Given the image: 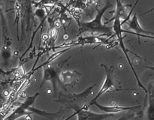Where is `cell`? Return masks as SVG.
I'll return each mask as SVG.
<instances>
[{"mask_svg": "<svg viewBox=\"0 0 154 120\" xmlns=\"http://www.w3.org/2000/svg\"><path fill=\"white\" fill-rule=\"evenodd\" d=\"M111 7V4L108 3L102 9L97 10L96 17L88 22H81L79 23V32L78 35H81L83 33L90 32L92 34L99 33L101 34H113L114 29L113 26H108L102 22V16L107 10Z\"/></svg>", "mask_w": 154, "mask_h": 120, "instance_id": "cell-1", "label": "cell"}, {"mask_svg": "<svg viewBox=\"0 0 154 120\" xmlns=\"http://www.w3.org/2000/svg\"><path fill=\"white\" fill-rule=\"evenodd\" d=\"M39 95V92H37L35 94L32 96H28L24 102H23L9 116H8L7 119H15L25 115H30V114H37L38 116H42L48 118H54L58 116L60 112H56V113H51V112H45V111L40 110L36 108L32 107V104H34L35 100Z\"/></svg>", "mask_w": 154, "mask_h": 120, "instance_id": "cell-2", "label": "cell"}, {"mask_svg": "<svg viewBox=\"0 0 154 120\" xmlns=\"http://www.w3.org/2000/svg\"><path fill=\"white\" fill-rule=\"evenodd\" d=\"M96 86V83L94 85L91 86L89 88H87L85 91L78 94H60L57 101L59 103L62 104L68 108L72 109L75 111V113L80 110L83 109V106H84V103L88 97L89 94L92 92V89Z\"/></svg>", "mask_w": 154, "mask_h": 120, "instance_id": "cell-3", "label": "cell"}, {"mask_svg": "<svg viewBox=\"0 0 154 120\" xmlns=\"http://www.w3.org/2000/svg\"><path fill=\"white\" fill-rule=\"evenodd\" d=\"M112 20L114 21V24H113V29H114V34H115V35L117 36V40H118L119 45H120V48H121L122 50H123V53H124L125 56H126V59H127V62L128 63H129V66H130L131 68H132V72H133L134 74V76H135V78H136L137 80V82H138V86H139V87H141V88H143V90H144L146 93H147V88H146L144 86V85L141 83L139 78H138V74H137V73L135 72V68H134L133 67V64H132L130 58H129V54H128V52H129V50L126 47L124 42H123V32L130 33V34H135V32H132L130 31H126V30H123V28H122V25H121V20H120L118 16H114L112 19H111L110 21H112Z\"/></svg>", "mask_w": 154, "mask_h": 120, "instance_id": "cell-4", "label": "cell"}, {"mask_svg": "<svg viewBox=\"0 0 154 120\" xmlns=\"http://www.w3.org/2000/svg\"><path fill=\"white\" fill-rule=\"evenodd\" d=\"M100 66L103 68L104 70H105V74H106V76H105V80L103 82V85H102V88H100V90H99V92H98V94L96 95V97H95L93 100H91V101H90L88 104H84V106H83V109H87V107L91 106V104L93 103V102L96 101V100H97L102 94H105V92L114 91V90L117 89V87H119V86H120V82H119L118 80L116 78L115 74H114V65L111 66L110 68H108L105 64H101Z\"/></svg>", "mask_w": 154, "mask_h": 120, "instance_id": "cell-5", "label": "cell"}, {"mask_svg": "<svg viewBox=\"0 0 154 120\" xmlns=\"http://www.w3.org/2000/svg\"><path fill=\"white\" fill-rule=\"evenodd\" d=\"M69 58H68L61 65H60L59 67L56 68L54 65H52L51 64V62L48 60L47 62H45L42 66H43L44 68V75H43V79H42V82L41 83L40 87L39 88H41L42 87V86L44 85L45 82L47 81H51L53 84V87H54V94H56L57 92V82H58V85L60 86V81H59V74H60V70L61 69L62 66L64 64L65 62H67V60Z\"/></svg>", "mask_w": 154, "mask_h": 120, "instance_id": "cell-6", "label": "cell"}, {"mask_svg": "<svg viewBox=\"0 0 154 120\" xmlns=\"http://www.w3.org/2000/svg\"><path fill=\"white\" fill-rule=\"evenodd\" d=\"M32 0H17V15L15 16V20H17V24H18L19 16L22 22L25 21L26 26V31H29V27L30 26V21H31L32 16Z\"/></svg>", "mask_w": 154, "mask_h": 120, "instance_id": "cell-7", "label": "cell"}, {"mask_svg": "<svg viewBox=\"0 0 154 120\" xmlns=\"http://www.w3.org/2000/svg\"><path fill=\"white\" fill-rule=\"evenodd\" d=\"M81 76V74L76 70L70 71H63L59 74V81H60V86L66 89V86H73L76 83Z\"/></svg>", "mask_w": 154, "mask_h": 120, "instance_id": "cell-8", "label": "cell"}, {"mask_svg": "<svg viewBox=\"0 0 154 120\" xmlns=\"http://www.w3.org/2000/svg\"><path fill=\"white\" fill-rule=\"evenodd\" d=\"M75 115H77L79 120H104L108 118H112L114 116V114L106 113V114H99L91 112L87 109H81L79 111L76 112Z\"/></svg>", "mask_w": 154, "mask_h": 120, "instance_id": "cell-9", "label": "cell"}, {"mask_svg": "<svg viewBox=\"0 0 154 120\" xmlns=\"http://www.w3.org/2000/svg\"><path fill=\"white\" fill-rule=\"evenodd\" d=\"M128 25H129L128 29H131L132 30V31L135 32V33H136V34H138V37L142 36V37L148 38H153V37H152V36H149V34L153 35V32L145 31V30L143 29L142 27L141 26L139 22H138V15H137V14H134V16H132V19L129 20V23H128Z\"/></svg>", "mask_w": 154, "mask_h": 120, "instance_id": "cell-10", "label": "cell"}, {"mask_svg": "<svg viewBox=\"0 0 154 120\" xmlns=\"http://www.w3.org/2000/svg\"><path fill=\"white\" fill-rule=\"evenodd\" d=\"M92 105H95L97 106L100 110L103 111V112H106V113H116V112H120L126 110H132L138 109V108L141 107V105H138V106H105V105L100 104L97 103L96 101L93 102L91 104Z\"/></svg>", "mask_w": 154, "mask_h": 120, "instance_id": "cell-11", "label": "cell"}, {"mask_svg": "<svg viewBox=\"0 0 154 120\" xmlns=\"http://www.w3.org/2000/svg\"><path fill=\"white\" fill-rule=\"evenodd\" d=\"M116 9L114 16H117L120 20L126 19L127 15H126V6L123 4L121 0H116Z\"/></svg>", "mask_w": 154, "mask_h": 120, "instance_id": "cell-12", "label": "cell"}]
</instances>
